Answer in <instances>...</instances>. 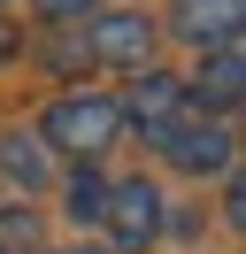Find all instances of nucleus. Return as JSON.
<instances>
[{
  "instance_id": "obj_1",
  "label": "nucleus",
  "mask_w": 246,
  "mask_h": 254,
  "mask_svg": "<svg viewBox=\"0 0 246 254\" xmlns=\"http://www.w3.org/2000/svg\"><path fill=\"white\" fill-rule=\"evenodd\" d=\"M116 139H123V108L108 93H69V100H54L46 124H39V146H62V154H77V162H100Z\"/></svg>"
},
{
  "instance_id": "obj_2",
  "label": "nucleus",
  "mask_w": 246,
  "mask_h": 254,
  "mask_svg": "<svg viewBox=\"0 0 246 254\" xmlns=\"http://www.w3.org/2000/svg\"><path fill=\"white\" fill-rule=\"evenodd\" d=\"M154 23L138 8H108V16H85L77 23V54L85 69H154Z\"/></svg>"
},
{
  "instance_id": "obj_3",
  "label": "nucleus",
  "mask_w": 246,
  "mask_h": 254,
  "mask_svg": "<svg viewBox=\"0 0 246 254\" xmlns=\"http://www.w3.org/2000/svg\"><path fill=\"white\" fill-rule=\"evenodd\" d=\"M162 208H169V200L146 185V177H123V185H108V216H100V231L116 239L123 254H146L154 239H162V223H169Z\"/></svg>"
},
{
  "instance_id": "obj_4",
  "label": "nucleus",
  "mask_w": 246,
  "mask_h": 254,
  "mask_svg": "<svg viewBox=\"0 0 246 254\" xmlns=\"http://www.w3.org/2000/svg\"><path fill=\"white\" fill-rule=\"evenodd\" d=\"M146 146H162V154L177 162V170H192V177H223V170H231V154H239V146H231V131H223V124H208L200 108H184L177 124L154 131Z\"/></svg>"
},
{
  "instance_id": "obj_5",
  "label": "nucleus",
  "mask_w": 246,
  "mask_h": 254,
  "mask_svg": "<svg viewBox=\"0 0 246 254\" xmlns=\"http://www.w3.org/2000/svg\"><path fill=\"white\" fill-rule=\"evenodd\" d=\"M239 23H246V0H169L154 31L184 39V47L215 54V47H239Z\"/></svg>"
},
{
  "instance_id": "obj_6",
  "label": "nucleus",
  "mask_w": 246,
  "mask_h": 254,
  "mask_svg": "<svg viewBox=\"0 0 246 254\" xmlns=\"http://www.w3.org/2000/svg\"><path fill=\"white\" fill-rule=\"evenodd\" d=\"M184 100H192L208 124H215V116H231V108L246 100V54H239V47H215V54H200V77L184 85Z\"/></svg>"
},
{
  "instance_id": "obj_7",
  "label": "nucleus",
  "mask_w": 246,
  "mask_h": 254,
  "mask_svg": "<svg viewBox=\"0 0 246 254\" xmlns=\"http://www.w3.org/2000/svg\"><path fill=\"white\" fill-rule=\"evenodd\" d=\"M123 108V124H138L154 139V131H169L192 100H184V77H169V69H138V85H131V100H116Z\"/></svg>"
},
{
  "instance_id": "obj_8",
  "label": "nucleus",
  "mask_w": 246,
  "mask_h": 254,
  "mask_svg": "<svg viewBox=\"0 0 246 254\" xmlns=\"http://www.w3.org/2000/svg\"><path fill=\"white\" fill-rule=\"evenodd\" d=\"M46 170H54V162H46L39 131H8V139H0V177H8V185L39 192V185H46Z\"/></svg>"
},
{
  "instance_id": "obj_9",
  "label": "nucleus",
  "mask_w": 246,
  "mask_h": 254,
  "mask_svg": "<svg viewBox=\"0 0 246 254\" xmlns=\"http://www.w3.org/2000/svg\"><path fill=\"white\" fill-rule=\"evenodd\" d=\"M108 216V177H100V162H77V177H69V223H100Z\"/></svg>"
},
{
  "instance_id": "obj_10",
  "label": "nucleus",
  "mask_w": 246,
  "mask_h": 254,
  "mask_svg": "<svg viewBox=\"0 0 246 254\" xmlns=\"http://www.w3.org/2000/svg\"><path fill=\"white\" fill-rule=\"evenodd\" d=\"M0 254H39V216L23 200H0Z\"/></svg>"
},
{
  "instance_id": "obj_11",
  "label": "nucleus",
  "mask_w": 246,
  "mask_h": 254,
  "mask_svg": "<svg viewBox=\"0 0 246 254\" xmlns=\"http://www.w3.org/2000/svg\"><path fill=\"white\" fill-rule=\"evenodd\" d=\"M100 8H116V0H39L46 23H85V16H100Z\"/></svg>"
},
{
  "instance_id": "obj_12",
  "label": "nucleus",
  "mask_w": 246,
  "mask_h": 254,
  "mask_svg": "<svg viewBox=\"0 0 246 254\" xmlns=\"http://www.w3.org/2000/svg\"><path fill=\"white\" fill-rule=\"evenodd\" d=\"M8 54H15V31H8V23H0V62H8Z\"/></svg>"
},
{
  "instance_id": "obj_13",
  "label": "nucleus",
  "mask_w": 246,
  "mask_h": 254,
  "mask_svg": "<svg viewBox=\"0 0 246 254\" xmlns=\"http://www.w3.org/2000/svg\"><path fill=\"white\" fill-rule=\"evenodd\" d=\"M62 254H108V247H62Z\"/></svg>"
}]
</instances>
